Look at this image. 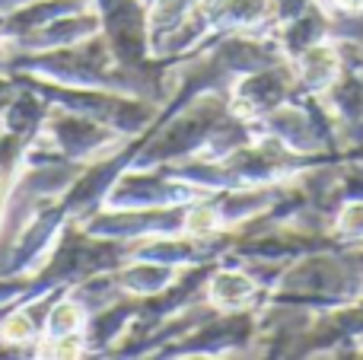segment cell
<instances>
[{"label":"cell","instance_id":"1","mask_svg":"<svg viewBox=\"0 0 363 360\" xmlns=\"http://www.w3.org/2000/svg\"><path fill=\"white\" fill-rule=\"evenodd\" d=\"M32 332V325L26 322L23 316H16V319H10V325H6V338H26Z\"/></svg>","mask_w":363,"mask_h":360},{"label":"cell","instance_id":"2","mask_svg":"<svg viewBox=\"0 0 363 360\" xmlns=\"http://www.w3.org/2000/svg\"><path fill=\"white\" fill-rule=\"evenodd\" d=\"M345 4H363V0H345Z\"/></svg>","mask_w":363,"mask_h":360}]
</instances>
